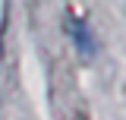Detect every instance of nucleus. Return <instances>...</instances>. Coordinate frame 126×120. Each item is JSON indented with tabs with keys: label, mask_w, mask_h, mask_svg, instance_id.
I'll use <instances>...</instances> for the list:
<instances>
[{
	"label": "nucleus",
	"mask_w": 126,
	"mask_h": 120,
	"mask_svg": "<svg viewBox=\"0 0 126 120\" xmlns=\"http://www.w3.org/2000/svg\"><path fill=\"white\" fill-rule=\"evenodd\" d=\"M69 35H73V44L79 47V54L88 60V57H94V51H98V44H94V35H92V29L85 25V19H79V16H73L69 22Z\"/></svg>",
	"instance_id": "nucleus-1"
},
{
	"label": "nucleus",
	"mask_w": 126,
	"mask_h": 120,
	"mask_svg": "<svg viewBox=\"0 0 126 120\" xmlns=\"http://www.w3.org/2000/svg\"><path fill=\"white\" fill-rule=\"evenodd\" d=\"M73 120H85V114H76V117H73Z\"/></svg>",
	"instance_id": "nucleus-2"
}]
</instances>
